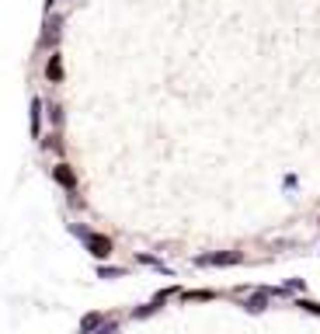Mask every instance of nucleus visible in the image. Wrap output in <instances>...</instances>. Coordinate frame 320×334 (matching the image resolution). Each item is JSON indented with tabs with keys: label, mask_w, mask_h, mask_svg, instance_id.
Here are the masks:
<instances>
[{
	"label": "nucleus",
	"mask_w": 320,
	"mask_h": 334,
	"mask_svg": "<svg viewBox=\"0 0 320 334\" xmlns=\"http://www.w3.org/2000/svg\"><path fill=\"white\" fill-rule=\"evenodd\" d=\"M87 247L94 258H108L112 254V240L108 237H98V233H87Z\"/></svg>",
	"instance_id": "1"
},
{
	"label": "nucleus",
	"mask_w": 320,
	"mask_h": 334,
	"mask_svg": "<svg viewBox=\"0 0 320 334\" xmlns=\"http://www.w3.org/2000/svg\"><path fill=\"white\" fill-rule=\"evenodd\" d=\"M240 254L237 251H230V254H212V258H202V265H237Z\"/></svg>",
	"instance_id": "2"
},
{
	"label": "nucleus",
	"mask_w": 320,
	"mask_h": 334,
	"mask_svg": "<svg viewBox=\"0 0 320 334\" xmlns=\"http://www.w3.org/2000/svg\"><path fill=\"white\" fill-rule=\"evenodd\" d=\"M56 181H60V185H66V188H74V185H77V178H74V171H70L66 164H60V167H56Z\"/></svg>",
	"instance_id": "3"
},
{
	"label": "nucleus",
	"mask_w": 320,
	"mask_h": 334,
	"mask_svg": "<svg viewBox=\"0 0 320 334\" xmlns=\"http://www.w3.org/2000/svg\"><path fill=\"white\" fill-rule=\"evenodd\" d=\"M46 73H49V80H60V77H63V63H60V56H52V60L46 63Z\"/></svg>",
	"instance_id": "4"
},
{
	"label": "nucleus",
	"mask_w": 320,
	"mask_h": 334,
	"mask_svg": "<svg viewBox=\"0 0 320 334\" xmlns=\"http://www.w3.org/2000/svg\"><path fill=\"white\" fill-rule=\"evenodd\" d=\"M98 324H101V317H98V313H90V317H84L80 331H90V327H98Z\"/></svg>",
	"instance_id": "5"
},
{
	"label": "nucleus",
	"mask_w": 320,
	"mask_h": 334,
	"mask_svg": "<svg viewBox=\"0 0 320 334\" xmlns=\"http://www.w3.org/2000/svg\"><path fill=\"white\" fill-rule=\"evenodd\" d=\"M38 108H42V105L35 101V105H32V133L35 136H38Z\"/></svg>",
	"instance_id": "6"
},
{
	"label": "nucleus",
	"mask_w": 320,
	"mask_h": 334,
	"mask_svg": "<svg viewBox=\"0 0 320 334\" xmlns=\"http://www.w3.org/2000/svg\"><path fill=\"white\" fill-rule=\"evenodd\" d=\"M250 310H264V296H254L250 299Z\"/></svg>",
	"instance_id": "7"
},
{
	"label": "nucleus",
	"mask_w": 320,
	"mask_h": 334,
	"mask_svg": "<svg viewBox=\"0 0 320 334\" xmlns=\"http://www.w3.org/2000/svg\"><path fill=\"white\" fill-rule=\"evenodd\" d=\"M98 334H115V324H108V327H101Z\"/></svg>",
	"instance_id": "8"
}]
</instances>
